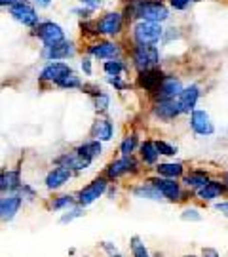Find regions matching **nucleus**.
Instances as JSON below:
<instances>
[{
    "mask_svg": "<svg viewBox=\"0 0 228 257\" xmlns=\"http://www.w3.org/2000/svg\"><path fill=\"white\" fill-rule=\"evenodd\" d=\"M156 116L160 120H173L179 114H182L179 101L177 99H165V101H156L154 109H152Z\"/></svg>",
    "mask_w": 228,
    "mask_h": 257,
    "instance_id": "dca6fc26",
    "label": "nucleus"
},
{
    "mask_svg": "<svg viewBox=\"0 0 228 257\" xmlns=\"http://www.w3.org/2000/svg\"><path fill=\"white\" fill-rule=\"evenodd\" d=\"M201 257H220V255L215 248H203L201 249Z\"/></svg>",
    "mask_w": 228,
    "mask_h": 257,
    "instance_id": "a19ab883",
    "label": "nucleus"
},
{
    "mask_svg": "<svg viewBox=\"0 0 228 257\" xmlns=\"http://www.w3.org/2000/svg\"><path fill=\"white\" fill-rule=\"evenodd\" d=\"M224 183L228 185V172H226V174H224Z\"/></svg>",
    "mask_w": 228,
    "mask_h": 257,
    "instance_id": "09e8293b",
    "label": "nucleus"
},
{
    "mask_svg": "<svg viewBox=\"0 0 228 257\" xmlns=\"http://www.w3.org/2000/svg\"><path fill=\"white\" fill-rule=\"evenodd\" d=\"M97 29H99L101 35H110V37L118 35L120 29H122V16L116 12H110L97 21Z\"/></svg>",
    "mask_w": 228,
    "mask_h": 257,
    "instance_id": "a211bd4d",
    "label": "nucleus"
},
{
    "mask_svg": "<svg viewBox=\"0 0 228 257\" xmlns=\"http://www.w3.org/2000/svg\"><path fill=\"white\" fill-rule=\"evenodd\" d=\"M133 63L141 71L156 69V65L160 63V52L156 46H137L133 52Z\"/></svg>",
    "mask_w": 228,
    "mask_h": 257,
    "instance_id": "20e7f679",
    "label": "nucleus"
},
{
    "mask_svg": "<svg viewBox=\"0 0 228 257\" xmlns=\"http://www.w3.org/2000/svg\"><path fill=\"white\" fill-rule=\"evenodd\" d=\"M164 74H162V71L156 67V69H148V71H141L139 73V78H137V82H139V86L141 88H145L146 92H152L156 93L158 92V88L162 86V82H164Z\"/></svg>",
    "mask_w": 228,
    "mask_h": 257,
    "instance_id": "9b49d317",
    "label": "nucleus"
},
{
    "mask_svg": "<svg viewBox=\"0 0 228 257\" xmlns=\"http://www.w3.org/2000/svg\"><path fill=\"white\" fill-rule=\"evenodd\" d=\"M137 143H139V139H137L135 134H131L128 138L122 141V145H120V153L124 156H131V153L137 149Z\"/></svg>",
    "mask_w": 228,
    "mask_h": 257,
    "instance_id": "7c9ffc66",
    "label": "nucleus"
},
{
    "mask_svg": "<svg viewBox=\"0 0 228 257\" xmlns=\"http://www.w3.org/2000/svg\"><path fill=\"white\" fill-rule=\"evenodd\" d=\"M46 59L50 61H59V59H67V57H73L74 55V44L69 42V40H63L55 46H48L44 48V54H42Z\"/></svg>",
    "mask_w": 228,
    "mask_h": 257,
    "instance_id": "f3484780",
    "label": "nucleus"
},
{
    "mask_svg": "<svg viewBox=\"0 0 228 257\" xmlns=\"http://www.w3.org/2000/svg\"><path fill=\"white\" fill-rule=\"evenodd\" d=\"M182 84L179 78L175 76H165L162 86L158 88V92L154 93L156 101H165V99H177L179 95L182 93Z\"/></svg>",
    "mask_w": 228,
    "mask_h": 257,
    "instance_id": "6e6552de",
    "label": "nucleus"
},
{
    "mask_svg": "<svg viewBox=\"0 0 228 257\" xmlns=\"http://www.w3.org/2000/svg\"><path fill=\"white\" fill-rule=\"evenodd\" d=\"M167 8L162 2H139L135 6V18L141 21H150V23H162L167 19Z\"/></svg>",
    "mask_w": 228,
    "mask_h": 257,
    "instance_id": "f03ea898",
    "label": "nucleus"
},
{
    "mask_svg": "<svg viewBox=\"0 0 228 257\" xmlns=\"http://www.w3.org/2000/svg\"><path fill=\"white\" fill-rule=\"evenodd\" d=\"M190 2L192 0H171V6H173L175 10H184Z\"/></svg>",
    "mask_w": 228,
    "mask_h": 257,
    "instance_id": "ea45409f",
    "label": "nucleus"
},
{
    "mask_svg": "<svg viewBox=\"0 0 228 257\" xmlns=\"http://www.w3.org/2000/svg\"><path fill=\"white\" fill-rule=\"evenodd\" d=\"M190 126L198 136H211L215 132V126L211 122L209 114L201 109H196L190 114Z\"/></svg>",
    "mask_w": 228,
    "mask_h": 257,
    "instance_id": "ddd939ff",
    "label": "nucleus"
},
{
    "mask_svg": "<svg viewBox=\"0 0 228 257\" xmlns=\"http://www.w3.org/2000/svg\"><path fill=\"white\" fill-rule=\"evenodd\" d=\"M107 187H109V183H107V179H105V177H97V179H93L91 183H88L82 191L78 193V198H76L78 206H82V208L91 206L95 200H99L101 196L107 193Z\"/></svg>",
    "mask_w": 228,
    "mask_h": 257,
    "instance_id": "7ed1b4c3",
    "label": "nucleus"
},
{
    "mask_svg": "<svg viewBox=\"0 0 228 257\" xmlns=\"http://www.w3.org/2000/svg\"><path fill=\"white\" fill-rule=\"evenodd\" d=\"M105 73L109 74V76H118L122 71H126V65L122 63V61H118V59H110V61H107L105 63Z\"/></svg>",
    "mask_w": 228,
    "mask_h": 257,
    "instance_id": "2f4dec72",
    "label": "nucleus"
},
{
    "mask_svg": "<svg viewBox=\"0 0 228 257\" xmlns=\"http://www.w3.org/2000/svg\"><path fill=\"white\" fill-rule=\"evenodd\" d=\"M23 0H0V4L2 6H10V8H14V6H18V4H21Z\"/></svg>",
    "mask_w": 228,
    "mask_h": 257,
    "instance_id": "a18cd8bd",
    "label": "nucleus"
},
{
    "mask_svg": "<svg viewBox=\"0 0 228 257\" xmlns=\"http://www.w3.org/2000/svg\"><path fill=\"white\" fill-rule=\"evenodd\" d=\"M91 164V160L88 158H84L80 153H67V155L59 156L57 158V166H65V168H69V170H76V172H82L86 170L88 166Z\"/></svg>",
    "mask_w": 228,
    "mask_h": 257,
    "instance_id": "6ab92c4d",
    "label": "nucleus"
},
{
    "mask_svg": "<svg viewBox=\"0 0 228 257\" xmlns=\"http://www.w3.org/2000/svg\"><path fill=\"white\" fill-rule=\"evenodd\" d=\"M182 164L179 162H165V164H158L156 166V174L160 177H165V179H177L182 175Z\"/></svg>",
    "mask_w": 228,
    "mask_h": 257,
    "instance_id": "393cba45",
    "label": "nucleus"
},
{
    "mask_svg": "<svg viewBox=\"0 0 228 257\" xmlns=\"http://www.w3.org/2000/svg\"><path fill=\"white\" fill-rule=\"evenodd\" d=\"M57 86H61V88H82V82H80V78L73 73V74H69L67 78H63Z\"/></svg>",
    "mask_w": 228,
    "mask_h": 257,
    "instance_id": "72a5a7b5",
    "label": "nucleus"
},
{
    "mask_svg": "<svg viewBox=\"0 0 228 257\" xmlns=\"http://www.w3.org/2000/svg\"><path fill=\"white\" fill-rule=\"evenodd\" d=\"M184 257H196V255H184Z\"/></svg>",
    "mask_w": 228,
    "mask_h": 257,
    "instance_id": "8fccbe9b",
    "label": "nucleus"
},
{
    "mask_svg": "<svg viewBox=\"0 0 228 257\" xmlns=\"http://www.w3.org/2000/svg\"><path fill=\"white\" fill-rule=\"evenodd\" d=\"M90 54L93 57H99V59H114L116 55L120 54V48L118 44H114V42H97V44H93L90 46Z\"/></svg>",
    "mask_w": 228,
    "mask_h": 257,
    "instance_id": "4be33fe9",
    "label": "nucleus"
},
{
    "mask_svg": "<svg viewBox=\"0 0 228 257\" xmlns=\"http://www.w3.org/2000/svg\"><path fill=\"white\" fill-rule=\"evenodd\" d=\"M38 6H42V8H48L50 4H52V0H35Z\"/></svg>",
    "mask_w": 228,
    "mask_h": 257,
    "instance_id": "de8ad7c7",
    "label": "nucleus"
},
{
    "mask_svg": "<svg viewBox=\"0 0 228 257\" xmlns=\"http://www.w3.org/2000/svg\"><path fill=\"white\" fill-rule=\"evenodd\" d=\"M80 2H84L86 6H90L91 10H95V8H99L101 6V0H80Z\"/></svg>",
    "mask_w": 228,
    "mask_h": 257,
    "instance_id": "c03bdc74",
    "label": "nucleus"
},
{
    "mask_svg": "<svg viewBox=\"0 0 228 257\" xmlns=\"http://www.w3.org/2000/svg\"><path fill=\"white\" fill-rule=\"evenodd\" d=\"M150 183L160 191V194L164 196V200H167V202H179V200H182V189L175 179H165V177L158 175V177L150 179Z\"/></svg>",
    "mask_w": 228,
    "mask_h": 257,
    "instance_id": "39448f33",
    "label": "nucleus"
},
{
    "mask_svg": "<svg viewBox=\"0 0 228 257\" xmlns=\"http://www.w3.org/2000/svg\"><path fill=\"white\" fill-rule=\"evenodd\" d=\"M91 134H93V138L97 139V141H110V139H112V134H114V126H112L110 120L101 118L93 124Z\"/></svg>",
    "mask_w": 228,
    "mask_h": 257,
    "instance_id": "5701e85b",
    "label": "nucleus"
},
{
    "mask_svg": "<svg viewBox=\"0 0 228 257\" xmlns=\"http://www.w3.org/2000/svg\"><path fill=\"white\" fill-rule=\"evenodd\" d=\"M71 177H73V170H69V168H65V166H57V168H54L50 174L46 175V189L57 191V189H61L65 183H69Z\"/></svg>",
    "mask_w": 228,
    "mask_h": 257,
    "instance_id": "4468645a",
    "label": "nucleus"
},
{
    "mask_svg": "<svg viewBox=\"0 0 228 257\" xmlns=\"http://www.w3.org/2000/svg\"><path fill=\"white\" fill-rule=\"evenodd\" d=\"M112 257H122V255H112Z\"/></svg>",
    "mask_w": 228,
    "mask_h": 257,
    "instance_id": "3c124183",
    "label": "nucleus"
},
{
    "mask_svg": "<svg viewBox=\"0 0 228 257\" xmlns=\"http://www.w3.org/2000/svg\"><path fill=\"white\" fill-rule=\"evenodd\" d=\"M215 210L220 211V213H224L228 217V202H219V204H215Z\"/></svg>",
    "mask_w": 228,
    "mask_h": 257,
    "instance_id": "37998d69",
    "label": "nucleus"
},
{
    "mask_svg": "<svg viewBox=\"0 0 228 257\" xmlns=\"http://www.w3.org/2000/svg\"><path fill=\"white\" fill-rule=\"evenodd\" d=\"M228 191V185L226 183H220V181H209V183L205 185L203 189L198 191V198L201 200H205V202H211V200H215V198H219L222 194Z\"/></svg>",
    "mask_w": 228,
    "mask_h": 257,
    "instance_id": "412c9836",
    "label": "nucleus"
},
{
    "mask_svg": "<svg viewBox=\"0 0 228 257\" xmlns=\"http://www.w3.org/2000/svg\"><path fill=\"white\" fill-rule=\"evenodd\" d=\"M156 147H158V153H160V155H165V156L177 155V147L169 145L167 141H156Z\"/></svg>",
    "mask_w": 228,
    "mask_h": 257,
    "instance_id": "f704fd0d",
    "label": "nucleus"
},
{
    "mask_svg": "<svg viewBox=\"0 0 228 257\" xmlns=\"http://www.w3.org/2000/svg\"><path fill=\"white\" fill-rule=\"evenodd\" d=\"M129 172H137V160L133 156H124V158H118L112 164H109L107 177L109 179H118V177L129 174Z\"/></svg>",
    "mask_w": 228,
    "mask_h": 257,
    "instance_id": "9d476101",
    "label": "nucleus"
},
{
    "mask_svg": "<svg viewBox=\"0 0 228 257\" xmlns=\"http://www.w3.org/2000/svg\"><path fill=\"white\" fill-rule=\"evenodd\" d=\"M37 37L44 42V46H55V44H59V42H63L65 40V33L63 29L59 27L57 23L54 21H44V23H40L37 27Z\"/></svg>",
    "mask_w": 228,
    "mask_h": 257,
    "instance_id": "423d86ee",
    "label": "nucleus"
},
{
    "mask_svg": "<svg viewBox=\"0 0 228 257\" xmlns=\"http://www.w3.org/2000/svg\"><path fill=\"white\" fill-rule=\"evenodd\" d=\"M10 12H12V16H14L16 21L23 23V25H27V27H35V25H38V14L35 12V8H33L29 2H25V0H23L21 4H18V6L10 8Z\"/></svg>",
    "mask_w": 228,
    "mask_h": 257,
    "instance_id": "f8f14e48",
    "label": "nucleus"
},
{
    "mask_svg": "<svg viewBox=\"0 0 228 257\" xmlns=\"http://www.w3.org/2000/svg\"><path fill=\"white\" fill-rule=\"evenodd\" d=\"M162 27L160 23H150V21H141L133 29V38L137 46H154L156 42L162 38Z\"/></svg>",
    "mask_w": 228,
    "mask_h": 257,
    "instance_id": "f257e3e1",
    "label": "nucleus"
},
{
    "mask_svg": "<svg viewBox=\"0 0 228 257\" xmlns=\"http://www.w3.org/2000/svg\"><path fill=\"white\" fill-rule=\"evenodd\" d=\"M23 185H21V175H19L18 170H8V172H2L0 175V189L2 193H16L19 191Z\"/></svg>",
    "mask_w": 228,
    "mask_h": 257,
    "instance_id": "aec40b11",
    "label": "nucleus"
},
{
    "mask_svg": "<svg viewBox=\"0 0 228 257\" xmlns=\"http://www.w3.org/2000/svg\"><path fill=\"white\" fill-rule=\"evenodd\" d=\"M82 69H84V73L86 74H91V63H90V59H88V57L82 59Z\"/></svg>",
    "mask_w": 228,
    "mask_h": 257,
    "instance_id": "49530a36",
    "label": "nucleus"
},
{
    "mask_svg": "<svg viewBox=\"0 0 228 257\" xmlns=\"http://www.w3.org/2000/svg\"><path fill=\"white\" fill-rule=\"evenodd\" d=\"M182 221H201V213L196 208H184L181 213Z\"/></svg>",
    "mask_w": 228,
    "mask_h": 257,
    "instance_id": "e433bc0d",
    "label": "nucleus"
},
{
    "mask_svg": "<svg viewBox=\"0 0 228 257\" xmlns=\"http://www.w3.org/2000/svg\"><path fill=\"white\" fill-rule=\"evenodd\" d=\"M21 206H23L21 194H4L2 200H0V217H2V221L14 219L18 215V211L21 210Z\"/></svg>",
    "mask_w": 228,
    "mask_h": 257,
    "instance_id": "1a4fd4ad",
    "label": "nucleus"
},
{
    "mask_svg": "<svg viewBox=\"0 0 228 257\" xmlns=\"http://www.w3.org/2000/svg\"><path fill=\"white\" fill-rule=\"evenodd\" d=\"M69 74H73V71H71V67H69V65L61 63V61H52V63L46 65L44 71L40 73V80L59 84L63 78H67Z\"/></svg>",
    "mask_w": 228,
    "mask_h": 257,
    "instance_id": "0eeeda50",
    "label": "nucleus"
},
{
    "mask_svg": "<svg viewBox=\"0 0 228 257\" xmlns=\"http://www.w3.org/2000/svg\"><path fill=\"white\" fill-rule=\"evenodd\" d=\"M101 151H103V147H101V141H97V139L88 141V143H84V145L76 149V153H80L84 158H88L91 162H93V158H97L101 155Z\"/></svg>",
    "mask_w": 228,
    "mask_h": 257,
    "instance_id": "bb28decb",
    "label": "nucleus"
},
{
    "mask_svg": "<svg viewBox=\"0 0 228 257\" xmlns=\"http://www.w3.org/2000/svg\"><path fill=\"white\" fill-rule=\"evenodd\" d=\"M19 194H21V198H23V200H27V202H33V200L37 198L35 189H33V187H29V185H23V187L19 189Z\"/></svg>",
    "mask_w": 228,
    "mask_h": 257,
    "instance_id": "4c0bfd02",
    "label": "nucleus"
},
{
    "mask_svg": "<svg viewBox=\"0 0 228 257\" xmlns=\"http://www.w3.org/2000/svg\"><path fill=\"white\" fill-rule=\"evenodd\" d=\"M198 99H200V88H198L196 84H192V86H188V88H184L181 95L177 97L182 114H192V112L196 110L194 107H196Z\"/></svg>",
    "mask_w": 228,
    "mask_h": 257,
    "instance_id": "2eb2a0df",
    "label": "nucleus"
},
{
    "mask_svg": "<svg viewBox=\"0 0 228 257\" xmlns=\"http://www.w3.org/2000/svg\"><path fill=\"white\" fill-rule=\"evenodd\" d=\"M158 156H160V153H158V147H156V141H145L141 145V158H143L145 164H156Z\"/></svg>",
    "mask_w": 228,
    "mask_h": 257,
    "instance_id": "cd10ccee",
    "label": "nucleus"
},
{
    "mask_svg": "<svg viewBox=\"0 0 228 257\" xmlns=\"http://www.w3.org/2000/svg\"><path fill=\"white\" fill-rule=\"evenodd\" d=\"M84 208L82 206H74V208H71V210H67L63 213V215H61V223H63V225H67V223H71V221H74V219H78V217H82L84 213Z\"/></svg>",
    "mask_w": 228,
    "mask_h": 257,
    "instance_id": "473e14b6",
    "label": "nucleus"
},
{
    "mask_svg": "<svg viewBox=\"0 0 228 257\" xmlns=\"http://www.w3.org/2000/svg\"><path fill=\"white\" fill-rule=\"evenodd\" d=\"M109 103H110V97L107 93L101 92L99 95H95V109L99 110V112H105V110L109 109Z\"/></svg>",
    "mask_w": 228,
    "mask_h": 257,
    "instance_id": "c9c22d12",
    "label": "nucleus"
},
{
    "mask_svg": "<svg viewBox=\"0 0 228 257\" xmlns=\"http://www.w3.org/2000/svg\"><path fill=\"white\" fill-rule=\"evenodd\" d=\"M129 248H131V255L133 257H150L145 242L139 238V236H133V238L129 240Z\"/></svg>",
    "mask_w": 228,
    "mask_h": 257,
    "instance_id": "c85d7f7f",
    "label": "nucleus"
},
{
    "mask_svg": "<svg viewBox=\"0 0 228 257\" xmlns=\"http://www.w3.org/2000/svg\"><path fill=\"white\" fill-rule=\"evenodd\" d=\"M74 200L73 196H69V194H63V196H59V198H54V202H52V210L54 211H61V210H69V208H74Z\"/></svg>",
    "mask_w": 228,
    "mask_h": 257,
    "instance_id": "c756f323",
    "label": "nucleus"
},
{
    "mask_svg": "<svg viewBox=\"0 0 228 257\" xmlns=\"http://www.w3.org/2000/svg\"><path fill=\"white\" fill-rule=\"evenodd\" d=\"M103 249H105V251H109L110 257L116 255V251H118V249H116V246H112L110 242H105V244H103Z\"/></svg>",
    "mask_w": 228,
    "mask_h": 257,
    "instance_id": "79ce46f5",
    "label": "nucleus"
},
{
    "mask_svg": "<svg viewBox=\"0 0 228 257\" xmlns=\"http://www.w3.org/2000/svg\"><path fill=\"white\" fill-rule=\"evenodd\" d=\"M109 82H110V86H114V88H118V90H124V88H126V84H124V80H120V76H109Z\"/></svg>",
    "mask_w": 228,
    "mask_h": 257,
    "instance_id": "58836bf2",
    "label": "nucleus"
},
{
    "mask_svg": "<svg viewBox=\"0 0 228 257\" xmlns=\"http://www.w3.org/2000/svg\"><path fill=\"white\" fill-rule=\"evenodd\" d=\"M133 196H135V198H146V200H154V202H162V200H164V196L160 194V191H158V189H156V187L150 183V181H148L146 185L135 187V189H133Z\"/></svg>",
    "mask_w": 228,
    "mask_h": 257,
    "instance_id": "b1692460",
    "label": "nucleus"
},
{
    "mask_svg": "<svg viewBox=\"0 0 228 257\" xmlns=\"http://www.w3.org/2000/svg\"><path fill=\"white\" fill-rule=\"evenodd\" d=\"M209 181H211L209 175L205 174V172H192L190 175L184 177V185H186L188 189H194L196 193H198L200 189H203Z\"/></svg>",
    "mask_w": 228,
    "mask_h": 257,
    "instance_id": "a878e982",
    "label": "nucleus"
}]
</instances>
